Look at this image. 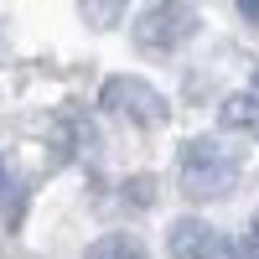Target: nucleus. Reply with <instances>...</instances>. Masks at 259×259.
I'll use <instances>...</instances> for the list:
<instances>
[{
    "instance_id": "nucleus-4",
    "label": "nucleus",
    "mask_w": 259,
    "mask_h": 259,
    "mask_svg": "<svg viewBox=\"0 0 259 259\" xmlns=\"http://www.w3.org/2000/svg\"><path fill=\"white\" fill-rule=\"evenodd\" d=\"M166 244L177 259H228V233L223 228H212L207 218H171L166 228Z\"/></svg>"
},
{
    "instance_id": "nucleus-6",
    "label": "nucleus",
    "mask_w": 259,
    "mask_h": 259,
    "mask_svg": "<svg viewBox=\"0 0 259 259\" xmlns=\"http://www.w3.org/2000/svg\"><path fill=\"white\" fill-rule=\"evenodd\" d=\"M83 259H145V244L135 239V233H104V239L89 244Z\"/></svg>"
},
{
    "instance_id": "nucleus-10",
    "label": "nucleus",
    "mask_w": 259,
    "mask_h": 259,
    "mask_svg": "<svg viewBox=\"0 0 259 259\" xmlns=\"http://www.w3.org/2000/svg\"><path fill=\"white\" fill-rule=\"evenodd\" d=\"M233 11H239V16L249 21V26L259 31V0H233Z\"/></svg>"
},
{
    "instance_id": "nucleus-3",
    "label": "nucleus",
    "mask_w": 259,
    "mask_h": 259,
    "mask_svg": "<svg viewBox=\"0 0 259 259\" xmlns=\"http://www.w3.org/2000/svg\"><path fill=\"white\" fill-rule=\"evenodd\" d=\"M99 109L114 114V119H124V124H140V130H161V124L171 119L166 94H161L150 78H135V73H114V78H104V89H99Z\"/></svg>"
},
{
    "instance_id": "nucleus-12",
    "label": "nucleus",
    "mask_w": 259,
    "mask_h": 259,
    "mask_svg": "<svg viewBox=\"0 0 259 259\" xmlns=\"http://www.w3.org/2000/svg\"><path fill=\"white\" fill-rule=\"evenodd\" d=\"M0 187H6V161H0Z\"/></svg>"
},
{
    "instance_id": "nucleus-2",
    "label": "nucleus",
    "mask_w": 259,
    "mask_h": 259,
    "mask_svg": "<svg viewBox=\"0 0 259 259\" xmlns=\"http://www.w3.org/2000/svg\"><path fill=\"white\" fill-rule=\"evenodd\" d=\"M197 31H202V16L192 11L187 0H156V6H145V11L135 16V26H130L135 47L150 52V57H171V52H182Z\"/></svg>"
},
{
    "instance_id": "nucleus-7",
    "label": "nucleus",
    "mask_w": 259,
    "mask_h": 259,
    "mask_svg": "<svg viewBox=\"0 0 259 259\" xmlns=\"http://www.w3.org/2000/svg\"><path fill=\"white\" fill-rule=\"evenodd\" d=\"M130 11V0H78V16L89 21L94 31H114Z\"/></svg>"
},
{
    "instance_id": "nucleus-8",
    "label": "nucleus",
    "mask_w": 259,
    "mask_h": 259,
    "mask_svg": "<svg viewBox=\"0 0 259 259\" xmlns=\"http://www.w3.org/2000/svg\"><path fill=\"white\" fill-rule=\"evenodd\" d=\"M119 197H124V207H150V202H156V177H130V182H119Z\"/></svg>"
},
{
    "instance_id": "nucleus-11",
    "label": "nucleus",
    "mask_w": 259,
    "mask_h": 259,
    "mask_svg": "<svg viewBox=\"0 0 259 259\" xmlns=\"http://www.w3.org/2000/svg\"><path fill=\"white\" fill-rule=\"evenodd\" d=\"M244 94H249V99L259 104V68H254V83H249V89H244Z\"/></svg>"
},
{
    "instance_id": "nucleus-13",
    "label": "nucleus",
    "mask_w": 259,
    "mask_h": 259,
    "mask_svg": "<svg viewBox=\"0 0 259 259\" xmlns=\"http://www.w3.org/2000/svg\"><path fill=\"white\" fill-rule=\"evenodd\" d=\"M249 228H254V233H259V212H254V223H249Z\"/></svg>"
},
{
    "instance_id": "nucleus-5",
    "label": "nucleus",
    "mask_w": 259,
    "mask_h": 259,
    "mask_svg": "<svg viewBox=\"0 0 259 259\" xmlns=\"http://www.w3.org/2000/svg\"><path fill=\"white\" fill-rule=\"evenodd\" d=\"M218 124L223 130H239V135H249V130H259V104L249 94H228L218 104Z\"/></svg>"
},
{
    "instance_id": "nucleus-9",
    "label": "nucleus",
    "mask_w": 259,
    "mask_h": 259,
    "mask_svg": "<svg viewBox=\"0 0 259 259\" xmlns=\"http://www.w3.org/2000/svg\"><path fill=\"white\" fill-rule=\"evenodd\" d=\"M228 259H259V233L244 228L239 239H228Z\"/></svg>"
},
{
    "instance_id": "nucleus-1",
    "label": "nucleus",
    "mask_w": 259,
    "mask_h": 259,
    "mask_svg": "<svg viewBox=\"0 0 259 259\" xmlns=\"http://www.w3.org/2000/svg\"><path fill=\"white\" fill-rule=\"evenodd\" d=\"M239 150L218 135H192L177 150V182L192 202H218L239 187Z\"/></svg>"
}]
</instances>
